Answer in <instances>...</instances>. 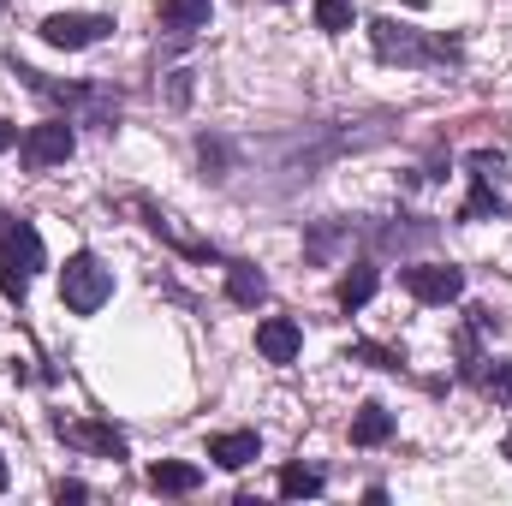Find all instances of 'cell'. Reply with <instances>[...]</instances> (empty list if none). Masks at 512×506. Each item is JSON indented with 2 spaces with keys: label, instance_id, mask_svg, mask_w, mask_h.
Returning <instances> with one entry per match:
<instances>
[{
  "label": "cell",
  "instance_id": "cell-22",
  "mask_svg": "<svg viewBox=\"0 0 512 506\" xmlns=\"http://www.w3.org/2000/svg\"><path fill=\"white\" fill-rule=\"evenodd\" d=\"M0 495H6V459H0Z\"/></svg>",
  "mask_w": 512,
  "mask_h": 506
},
{
  "label": "cell",
  "instance_id": "cell-20",
  "mask_svg": "<svg viewBox=\"0 0 512 506\" xmlns=\"http://www.w3.org/2000/svg\"><path fill=\"white\" fill-rule=\"evenodd\" d=\"M54 495H60V501H90V489H84V483H60Z\"/></svg>",
  "mask_w": 512,
  "mask_h": 506
},
{
  "label": "cell",
  "instance_id": "cell-2",
  "mask_svg": "<svg viewBox=\"0 0 512 506\" xmlns=\"http://www.w3.org/2000/svg\"><path fill=\"white\" fill-rule=\"evenodd\" d=\"M60 298H66L72 316H96V310L114 298V274H108L90 251L66 256V268H60Z\"/></svg>",
  "mask_w": 512,
  "mask_h": 506
},
{
  "label": "cell",
  "instance_id": "cell-18",
  "mask_svg": "<svg viewBox=\"0 0 512 506\" xmlns=\"http://www.w3.org/2000/svg\"><path fill=\"white\" fill-rule=\"evenodd\" d=\"M483 393H489V399H501V405H512V364L483 370Z\"/></svg>",
  "mask_w": 512,
  "mask_h": 506
},
{
  "label": "cell",
  "instance_id": "cell-4",
  "mask_svg": "<svg viewBox=\"0 0 512 506\" xmlns=\"http://www.w3.org/2000/svg\"><path fill=\"white\" fill-rule=\"evenodd\" d=\"M405 292H411L417 304H453V298L465 292V274H459L453 262H411V268H405Z\"/></svg>",
  "mask_w": 512,
  "mask_h": 506
},
{
  "label": "cell",
  "instance_id": "cell-10",
  "mask_svg": "<svg viewBox=\"0 0 512 506\" xmlns=\"http://www.w3.org/2000/svg\"><path fill=\"white\" fill-rule=\"evenodd\" d=\"M197 483H203V471L185 465V459H161V465H149V489H155V495H191Z\"/></svg>",
  "mask_w": 512,
  "mask_h": 506
},
{
  "label": "cell",
  "instance_id": "cell-6",
  "mask_svg": "<svg viewBox=\"0 0 512 506\" xmlns=\"http://www.w3.org/2000/svg\"><path fill=\"white\" fill-rule=\"evenodd\" d=\"M72 155V126L66 120H48V126H30L24 131V161L42 173V167H60Z\"/></svg>",
  "mask_w": 512,
  "mask_h": 506
},
{
  "label": "cell",
  "instance_id": "cell-23",
  "mask_svg": "<svg viewBox=\"0 0 512 506\" xmlns=\"http://www.w3.org/2000/svg\"><path fill=\"white\" fill-rule=\"evenodd\" d=\"M501 453H507V459H512V435H507V441H501Z\"/></svg>",
  "mask_w": 512,
  "mask_h": 506
},
{
  "label": "cell",
  "instance_id": "cell-1",
  "mask_svg": "<svg viewBox=\"0 0 512 506\" xmlns=\"http://www.w3.org/2000/svg\"><path fill=\"white\" fill-rule=\"evenodd\" d=\"M42 262H48V256H42V233H36L30 221L0 227V292H6V298H24V292H30V274H36Z\"/></svg>",
  "mask_w": 512,
  "mask_h": 506
},
{
  "label": "cell",
  "instance_id": "cell-13",
  "mask_svg": "<svg viewBox=\"0 0 512 506\" xmlns=\"http://www.w3.org/2000/svg\"><path fill=\"white\" fill-rule=\"evenodd\" d=\"M387 435H393V411L387 405H364L352 417V447H382Z\"/></svg>",
  "mask_w": 512,
  "mask_h": 506
},
{
  "label": "cell",
  "instance_id": "cell-24",
  "mask_svg": "<svg viewBox=\"0 0 512 506\" xmlns=\"http://www.w3.org/2000/svg\"><path fill=\"white\" fill-rule=\"evenodd\" d=\"M0 6H6V0H0Z\"/></svg>",
  "mask_w": 512,
  "mask_h": 506
},
{
  "label": "cell",
  "instance_id": "cell-14",
  "mask_svg": "<svg viewBox=\"0 0 512 506\" xmlns=\"http://www.w3.org/2000/svg\"><path fill=\"white\" fill-rule=\"evenodd\" d=\"M209 12H215V0H167V6H161V24L179 30V36H191V30L209 24Z\"/></svg>",
  "mask_w": 512,
  "mask_h": 506
},
{
  "label": "cell",
  "instance_id": "cell-12",
  "mask_svg": "<svg viewBox=\"0 0 512 506\" xmlns=\"http://www.w3.org/2000/svg\"><path fill=\"white\" fill-rule=\"evenodd\" d=\"M227 298H233V304H245V310H256V304L268 298L262 268H251V262H233V268H227Z\"/></svg>",
  "mask_w": 512,
  "mask_h": 506
},
{
  "label": "cell",
  "instance_id": "cell-5",
  "mask_svg": "<svg viewBox=\"0 0 512 506\" xmlns=\"http://www.w3.org/2000/svg\"><path fill=\"white\" fill-rule=\"evenodd\" d=\"M108 30H114L108 12H54V18H42V36H48L54 48H90V42H102Z\"/></svg>",
  "mask_w": 512,
  "mask_h": 506
},
{
  "label": "cell",
  "instance_id": "cell-15",
  "mask_svg": "<svg viewBox=\"0 0 512 506\" xmlns=\"http://www.w3.org/2000/svg\"><path fill=\"white\" fill-rule=\"evenodd\" d=\"M471 179H477V185H471L465 221H489V215H507V197H495V191H489V173H477V167H471Z\"/></svg>",
  "mask_w": 512,
  "mask_h": 506
},
{
  "label": "cell",
  "instance_id": "cell-7",
  "mask_svg": "<svg viewBox=\"0 0 512 506\" xmlns=\"http://www.w3.org/2000/svg\"><path fill=\"white\" fill-rule=\"evenodd\" d=\"M298 346H304V334H298V322H286V316H268V322L256 328V352H262L268 364H292Z\"/></svg>",
  "mask_w": 512,
  "mask_h": 506
},
{
  "label": "cell",
  "instance_id": "cell-16",
  "mask_svg": "<svg viewBox=\"0 0 512 506\" xmlns=\"http://www.w3.org/2000/svg\"><path fill=\"white\" fill-rule=\"evenodd\" d=\"M280 495H286V501H316V495H322V471L286 465V471H280Z\"/></svg>",
  "mask_w": 512,
  "mask_h": 506
},
{
  "label": "cell",
  "instance_id": "cell-9",
  "mask_svg": "<svg viewBox=\"0 0 512 506\" xmlns=\"http://www.w3.org/2000/svg\"><path fill=\"white\" fill-rule=\"evenodd\" d=\"M60 435H66L72 447L102 453V459H126V441H120V429H108V423H60Z\"/></svg>",
  "mask_w": 512,
  "mask_h": 506
},
{
  "label": "cell",
  "instance_id": "cell-11",
  "mask_svg": "<svg viewBox=\"0 0 512 506\" xmlns=\"http://www.w3.org/2000/svg\"><path fill=\"white\" fill-rule=\"evenodd\" d=\"M376 286H382V274L370 268V262H352V274H340V310H364L370 298H376Z\"/></svg>",
  "mask_w": 512,
  "mask_h": 506
},
{
  "label": "cell",
  "instance_id": "cell-3",
  "mask_svg": "<svg viewBox=\"0 0 512 506\" xmlns=\"http://www.w3.org/2000/svg\"><path fill=\"white\" fill-rule=\"evenodd\" d=\"M370 36H376V54H382V60H405V66L453 60V48H447V42H423L417 30H405V24H393V18H376V24H370Z\"/></svg>",
  "mask_w": 512,
  "mask_h": 506
},
{
  "label": "cell",
  "instance_id": "cell-19",
  "mask_svg": "<svg viewBox=\"0 0 512 506\" xmlns=\"http://www.w3.org/2000/svg\"><path fill=\"white\" fill-rule=\"evenodd\" d=\"M352 358H370L376 370H399V358H393V352H382V346H352Z\"/></svg>",
  "mask_w": 512,
  "mask_h": 506
},
{
  "label": "cell",
  "instance_id": "cell-17",
  "mask_svg": "<svg viewBox=\"0 0 512 506\" xmlns=\"http://www.w3.org/2000/svg\"><path fill=\"white\" fill-rule=\"evenodd\" d=\"M316 30H328V36L352 30V0H316Z\"/></svg>",
  "mask_w": 512,
  "mask_h": 506
},
{
  "label": "cell",
  "instance_id": "cell-21",
  "mask_svg": "<svg viewBox=\"0 0 512 506\" xmlns=\"http://www.w3.org/2000/svg\"><path fill=\"white\" fill-rule=\"evenodd\" d=\"M6 149H12V126H6V120H0V155H6Z\"/></svg>",
  "mask_w": 512,
  "mask_h": 506
},
{
  "label": "cell",
  "instance_id": "cell-8",
  "mask_svg": "<svg viewBox=\"0 0 512 506\" xmlns=\"http://www.w3.org/2000/svg\"><path fill=\"white\" fill-rule=\"evenodd\" d=\"M256 453H262L256 429H227V435H215V441H209V459H215L221 471H245Z\"/></svg>",
  "mask_w": 512,
  "mask_h": 506
}]
</instances>
